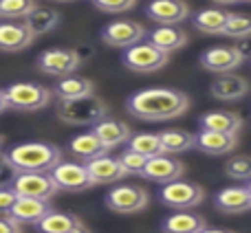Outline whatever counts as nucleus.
<instances>
[{
    "instance_id": "nucleus-27",
    "label": "nucleus",
    "mask_w": 251,
    "mask_h": 233,
    "mask_svg": "<svg viewBox=\"0 0 251 233\" xmlns=\"http://www.w3.org/2000/svg\"><path fill=\"white\" fill-rule=\"evenodd\" d=\"M69 150L73 152V156H77L79 161H93L101 154H108L106 145L95 137L93 132H84V134H77L73 141L69 143Z\"/></svg>"
},
{
    "instance_id": "nucleus-3",
    "label": "nucleus",
    "mask_w": 251,
    "mask_h": 233,
    "mask_svg": "<svg viewBox=\"0 0 251 233\" xmlns=\"http://www.w3.org/2000/svg\"><path fill=\"white\" fill-rule=\"evenodd\" d=\"M55 115L69 125H95L104 116H108V108L95 95L75 97V99H57Z\"/></svg>"
},
{
    "instance_id": "nucleus-22",
    "label": "nucleus",
    "mask_w": 251,
    "mask_h": 233,
    "mask_svg": "<svg viewBox=\"0 0 251 233\" xmlns=\"http://www.w3.org/2000/svg\"><path fill=\"white\" fill-rule=\"evenodd\" d=\"M199 125L201 130H209V132L238 134V130L243 128V119L229 110H212V113H205L201 116Z\"/></svg>"
},
{
    "instance_id": "nucleus-40",
    "label": "nucleus",
    "mask_w": 251,
    "mask_h": 233,
    "mask_svg": "<svg viewBox=\"0 0 251 233\" xmlns=\"http://www.w3.org/2000/svg\"><path fill=\"white\" fill-rule=\"evenodd\" d=\"M199 233H234V231H229V229H214V227H203Z\"/></svg>"
},
{
    "instance_id": "nucleus-20",
    "label": "nucleus",
    "mask_w": 251,
    "mask_h": 233,
    "mask_svg": "<svg viewBox=\"0 0 251 233\" xmlns=\"http://www.w3.org/2000/svg\"><path fill=\"white\" fill-rule=\"evenodd\" d=\"M91 132L104 143L108 152L113 150V147L124 145V143L130 139L128 123H124V121H119V119H110V116H104L101 121H97V123L93 125Z\"/></svg>"
},
{
    "instance_id": "nucleus-35",
    "label": "nucleus",
    "mask_w": 251,
    "mask_h": 233,
    "mask_svg": "<svg viewBox=\"0 0 251 233\" xmlns=\"http://www.w3.org/2000/svg\"><path fill=\"white\" fill-rule=\"evenodd\" d=\"M117 159H119V163H122L126 176H130V174H141L143 165H146V161H148L146 156L137 154V152L128 150V147H126V152H122V154H119Z\"/></svg>"
},
{
    "instance_id": "nucleus-26",
    "label": "nucleus",
    "mask_w": 251,
    "mask_h": 233,
    "mask_svg": "<svg viewBox=\"0 0 251 233\" xmlns=\"http://www.w3.org/2000/svg\"><path fill=\"white\" fill-rule=\"evenodd\" d=\"M95 93V84L88 77L82 75H66L60 77V82L55 84V95L57 99H75V97H88Z\"/></svg>"
},
{
    "instance_id": "nucleus-32",
    "label": "nucleus",
    "mask_w": 251,
    "mask_h": 233,
    "mask_svg": "<svg viewBox=\"0 0 251 233\" xmlns=\"http://www.w3.org/2000/svg\"><path fill=\"white\" fill-rule=\"evenodd\" d=\"M251 33V20L245 13H227V20L223 24L221 35L234 40H247V35Z\"/></svg>"
},
{
    "instance_id": "nucleus-39",
    "label": "nucleus",
    "mask_w": 251,
    "mask_h": 233,
    "mask_svg": "<svg viewBox=\"0 0 251 233\" xmlns=\"http://www.w3.org/2000/svg\"><path fill=\"white\" fill-rule=\"evenodd\" d=\"M0 233H20V225L9 216H0Z\"/></svg>"
},
{
    "instance_id": "nucleus-14",
    "label": "nucleus",
    "mask_w": 251,
    "mask_h": 233,
    "mask_svg": "<svg viewBox=\"0 0 251 233\" xmlns=\"http://www.w3.org/2000/svg\"><path fill=\"white\" fill-rule=\"evenodd\" d=\"M146 16L159 26H176L190 16V7L183 0H150Z\"/></svg>"
},
{
    "instance_id": "nucleus-5",
    "label": "nucleus",
    "mask_w": 251,
    "mask_h": 233,
    "mask_svg": "<svg viewBox=\"0 0 251 233\" xmlns=\"http://www.w3.org/2000/svg\"><path fill=\"white\" fill-rule=\"evenodd\" d=\"M9 187L16 191V196L40 200H51L60 191L49 172H16Z\"/></svg>"
},
{
    "instance_id": "nucleus-8",
    "label": "nucleus",
    "mask_w": 251,
    "mask_h": 233,
    "mask_svg": "<svg viewBox=\"0 0 251 233\" xmlns=\"http://www.w3.org/2000/svg\"><path fill=\"white\" fill-rule=\"evenodd\" d=\"M150 196L139 185H117L106 194V207L115 213H137L148 207Z\"/></svg>"
},
{
    "instance_id": "nucleus-12",
    "label": "nucleus",
    "mask_w": 251,
    "mask_h": 233,
    "mask_svg": "<svg viewBox=\"0 0 251 233\" xmlns=\"http://www.w3.org/2000/svg\"><path fill=\"white\" fill-rule=\"evenodd\" d=\"M183 172H185V165L178 159H174L172 154H156L146 161V165H143L139 176L146 178V181L165 185V183H172V181H176V178H181Z\"/></svg>"
},
{
    "instance_id": "nucleus-23",
    "label": "nucleus",
    "mask_w": 251,
    "mask_h": 233,
    "mask_svg": "<svg viewBox=\"0 0 251 233\" xmlns=\"http://www.w3.org/2000/svg\"><path fill=\"white\" fill-rule=\"evenodd\" d=\"M40 233H71V231H77L82 229V220L73 213H64V211H49L44 218H40L35 222Z\"/></svg>"
},
{
    "instance_id": "nucleus-17",
    "label": "nucleus",
    "mask_w": 251,
    "mask_h": 233,
    "mask_svg": "<svg viewBox=\"0 0 251 233\" xmlns=\"http://www.w3.org/2000/svg\"><path fill=\"white\" fill-rule=\"evenodd\" d=\"M214 205H216L218 211L229 213V216H236V213H245L251 209V189L249 185L243 187H225L216 194L214 198Z\"/></svg>"
},
{
    "instance_id": "nucleus-19",
    "label": "nucleus",
    "mask_w": 251,
    "mask_h": 233,
    "mask_svg": "<svg viewBox=\"0 0 251 233\" xmlns=\"http://www.w3.org/2000/svg\"><path fill=\"white\" fill-rule=\"evenodd\" d=\"M209 93L221 101H238L249 93V84H247V79L240 77V75L223 73L212 82Z\"/></svg>"
},
{
    "instance_id": "nucleus-10",
    "label": "nucleus",
    "mask_w": 251,
    "mask_h": 233,
    "mask_svg": "<svg viewBox=\"0 0 251 233\" xmlns=\"http://www.w3.org/2000/svg\"><path fill=\"white\" fill-rule=\"evenodd\" d=\"M49 174H51L57 189L84 191V189H88V187H93V181H91V176H88L86 167H84L82 163H75V161H60Z\"/></svg>"
},
{
    "instance_id": "nucleus-24",
    "label": "nucleus",
    "mask_w": 251,
    "mask_h": 233,
    "mask_svg": "<svg viewBox=\"0 0 251 233\" xmlns=\"http://www.w3.org/2000/svg\"><path fill=\"white\" fill-rule=\"evenodd\" d=\"M148 42L152 44V47H156L159 51L163 53H172V51H178V48L185 47L187 42V35L183 33L181 29H174V26H159V29L150 31V33H146Z\"/></svg>"
},
{
    "instance_id": "nucleus-25",
    "label": "nucleus",
    "mask_w": 251,
    "mask_h": 233,
    "mask_svg": "<svg viewBox=\"0 0 251 233\" xmlns=\"http://www.w3.org/2000/svg\"><path fill=\"white\" fill-rule=\"evenodd\" d=\"M203 227H207L205 218L185 211V209L172 213V216H168L161 222V231L163 233H199Z\"/></svg>"
},
{
    "instance_id": "nucleus-9",
    "label": "nucleus",
    "mask_w": 251,
    "mask_h": 233,
    "mask_svg": "<svg viewBox=\"0 0 251 233\" xmlns=\"http://www.w3.org/2000/svg\"><path fill=\"white\" fill-rule=\"evenodd\" d=\"M79 66V55L75 53V48H47L44 53L38 55V69L42 73L51 75V77H66L73 75Z\"/></svg>"
},
{
    "instance_id": "nucleus-45",
    "label": "nucleus",
    "mask_w": 251,
    "mask_h": 233,
    "mask_svg": "<svg viewBox=\"0 0 251 233\" xmlns=\"http://www.w3.org/2000/svg\"><path fill=\"white\" fill-rule=\"evenodd\" d=\"M0 145H2V139H0Z\"/></svg>"
},
{
    "instance_id": "nucleus-42",
    "label": "nucleus",
    "mask_w": 251,
    "mask_h": 233,
    "mask_svg": "<svg viewBox=\"0 0 251 233\" xmlns=\"http://www.w3.org/2000/svg\"><path fill=\"white\" fill-rule=\"evenodd\" d=\"M4 110H7V104H4V95L0 91V113H4Z\"/></svg>"
},
{
    "instance_id": "nucleus-16",
    "label": "nucleus",
    "mask_w": 251,
    "mask_h": 233,
    "mask_svg": "<svg viewBox=\"0 0 251 233\" xmlns=\"http://www.w3.org/2000/svg\"><path fill=\"white\" fill-rule=\"evenodd\" d=\"M33 33L29 31V26L25 24V20H4L0 22V51L16 53L25 51L33 44Z\"/></svg>"
},
{
    "instance_id": "nucleus-34",
    "label": "nucleus",
    "mask_w": 251,
    "mask_h": 233,
    "mask_svg": "<svg viewBox=\"0 0 251 233\" xmlns=\"http://www.w3.org/2000/svg\"><path fill=\"white\" fill-rule=\"evenodd\" d=\"M225 174L229 178H234V181L247 183L251 178V161H249V156H245V154L231 156V159L225 163Z\"/></svg>"
},
{
    "instance_id": "nucleus-13",
    "label": "nucleus",
    "mask_w": 251,
    "mask_h": 233,
    "mask_svg": "<svg viewBox=\"0 0 251 233\" xmlns=\"http://www.w3.org/2000/svg\"><path fill=\"white\" fill-rule=\"evenodd\" d=\"M245 62L236 47H209L201 53V66L209 73H231Z\"/></svg>"
},
{
    "instance_id": "nucleus-36",
    "label": "nucleus",
    "mask_w": 251,
    "mask_h": 233,
    "mask_svg": "<svg viewBox=\"0 0 251 233\" xmlns=\"http://www.w3.org/2000/svg\"><path fill=\"white\" fill-rule=\"evenodd\" d=\"M93 4L106 13H124L130 11L137 4V0H93Z\"/></svg>"
},
{
    "instance_id": "nucleus-1",
    "label": "nucleus",
    "mask_w": 251,
    "mask_h": 233,
    "mask_svg": "<svg viewBox=\"0 0 251 233\" xmlns=\"http://www.w3.org/2000/svg\"><path fill=\"white\" fill-rule=\"evenodd\" d=\"M126 108L141 121H168L185 113L190 99L185 93L174 88H143L128 97Z\"/></svg>"
},
{
    "instance_id": "nucleus-18",
    "label": "nucleus",
    "mask_w": 251,
    "mask_h": 233,
    "mask_svg": "<svg viewBox=\"0 0 251 233\" xmlns=\"http://www.w3.org/2000/svg\"><path fill=\"white\" fill-rule=\"evenodd\" d=\"M238 145V137L227 132H209V130H201V134H194V147L201 152L212 156H221L227 152H234Z\"/></svg>"
},
{
    "instance_id": "nucleus-33",
    "label": "nucleus",
    "mask_w": 251,
    "mask_h": 233,
    "mask_svg": "<svg viewBox=\"0 0 251 233\" xmlns=\"http://www.w3.org/2000/svg\"><path fill=\"white\" fill-rule=\"evenodd\" d=\"M38 7L35 0H0V18L4 20H25Z\"/></svg>"
},
{
    "instance_id": "nucleus-28",
    "label": "nucleus",
    "mask_w": 251,
    "mask_h": 233,
    "mask_svg": "<svg viewBox=\"0 0 251 233\" xmlns=\"http://www.w3.org/2000/svg\"><path fill=\"white\" fill-rule=\"evenodd\" d=\"M60 22H62L60 11H55V9H42V7H35L33 11L25 18V24L29 26L33 38L44 35V33H51Z\"/></svg>"
},
{
    "instance_id": "nucleus-38",
    "label": "nucleus",
    "mask_w": 251,
    "mask_h": 233,
    "mask_svg": "<svg viewBox=\"0 0 251 233\" xmlns=\"http://www.w3.org/2000/svg\"><path fill=\"white\" fill-rule=\"evenodd\" d=\"M16 191L11 189V187H0V216H7L9 209H11V205L16 203Z\"/></svg>"
},
{
    "instance_id": "nucleus-41",
    "label": "nucleus",
    "mask_w": 251,
    "mask_h": 233,
    "mask_svg": "<svg viewBox=\"0 0 251 233\" xmlns=\"http://www.w3.org/2000/svg\"><path fill=\"white\" fill-rule=\"evenodd\" d=\"M216 4H236V2H247V0H214Z\"/></svg>"
},
{
    "instance_id": "nucleus-30",
    "label": "nucleus",
    "mask_w": 251,
    "mask_h": 233,
    "mask_svg": "<svg viewBox=\"0 0 251 233\" xmlns=\"http://www.w3.org/2000/svg\"><path fill=\"white\" fill-rule=\"evenodd\" d=\"M128 150L137 152V154L152 159L156 154H163L161 150V141H159V132H141V134H130L128 141Z\"/></svg>"
},
{
    "instance_id": "nucleus-6",
    "label": "nucleus",
    "mask_w": 251,
    "mask_h": 233,
    "mask_svg": "<svg viewBox=\"0 0 251 233\" xmlns=\"http://www.w3.org/2000/svg\"><path fill=\"white\" fill-rule=\"evenodd\" d=\"M168 53L159 51L150 42H137L134 47L124 48V66L134 73H156L168 64Z\"/></svg>"
},
{
    "instance_id": "nucleus-31",
    "label": "nucleus",
    "mask_w": 251,
    "mask_h": 233,
    "mask_svg": "<svg viewBox=\"0 0 251 233\" xmlns=\"http://www.w3.org/2000/svg\"><path fill=\"white\" fill-rule=\"evenodd\" d=\"M227 20V11L223 9H203L194 16V26L201 33L207 35H218L223 31V24Z\"/></svg>"
},
{
    "instance_id": "nucleus-7",
    "label": "nucleus",
    "mask_w": 251,
    "mask_h": 233,
    "mask_svg": "<svg viewBox=\"0 0 251 233\" xmlns=\"http://www.w3.org/2000/svg\"><path fill=\"white\" fill-rule=\"evenodd\" d=\"M159 198H161V203L168 205V207L183 211V209H192L203 203L205 191H203V187L196 185V183L176 178V181L165 183V185L161 187Z\"/></svg>"
},
{
    "instance_id": "nucleus-4",
    "label": "nucleus",
    "mask_w": 251,
    "mask_h": 233,
    "mask_svg": "<svg viewBox=\"0 0 251 233\" xmlns=\"http://www.w3.org/2000/svg\"><path fill=\"white\" fill-rule=\"evenodd\" d=\"M7 108L18 110V113H35V110L49 106L51 101V91L42 84L33 82H16L9 84L2 91Z\"/></svg>"
},
{
    "instance_id": "nucleus-43",
    "label": "nucleus",
    "mask_w": 251,
    "mask_h": 233,
    "mask_svg": "<svg viewBox=\"0 0 251 233\" xmlns=\"http://www.w3.org/2000/svg\"><path fill=\"white\" fill-rule=\"evenodd\" d=\"M71 233H88L86 227H82V229H77V231H71Z\"/></svg>"
},
{
    "instance_id": "nucleus-37",
    "label": "nucleus",
    "mask_w": 251,
    "mask_h": 233,
    "mask_svg": "<svg viewBox=\"0 0 251 233\" xmlns=\"http://www.w3.org/2000/svg\"><path fill=\"white\" fill-rule=\"evenodd\" d=\"M13 176H16V169H13V165L9 163L7 154L0 152V187H7L9 183L13 181Z\"/></svg>"
},
{
    "instance_id": "nucleus-44",
    "label": "nucleus",
    "mask_w": 251,
    "mask_h": 233,
    "mask_svg": "<svg viewBox=\"0 0 251 233\" xmlns=\"http://www.w3.org/2000/svg\"><path fill=\"white\" fill-rule=\"evenodd\" d=\"M55 2H73V0H55Z\"/></svg>"
},
{
    "instance_id": "nucleus-15",
    "label": "nucleus",
    "mask_w": 251,
    "mask_h": 233,
    "mask_svg": "<svg viewBox=\"0 0 251 233\" xmlns=\"http://www.w3.org/2000/svg\"><path fill=\"white\" fill-rule=\"evenodd\" d=\"M84 167H86L93 185H110V183H119L122 178H126V172L119 159L110 154H101L93 161H86Z\"/></svg>"
},
{
    "instance_id": "nucleus-21",
    "label": "nucleus",
    "mask_w": 251,
    "mask_h": 233,
    "mask_svg": "<svg viewBox=\"0 0 251 233\" xmlns=\"http://www.w3.org/2000/svg\"><path fill=\"white\" fill-rule=\"evenodd\" d=\"M51 211V203L49 200H40V198H22V196H18L16 203L11 205V209H9L7 216L13 218V220L18 222V225H22V222H38L40 218H44L47 213Z\"/></svg>"
},
{
    "instance_id": "nucleus-29",
    "label": "nucleus",
    "mask_w": 251,
    "mask_h": 233,
    "mask_svg": "<svg viewBox=\"0 0 251 233\" xmlns=\"http://www.w3.org/2000/svg\"><path fill=\"white\" fill-rule=\"evenodd\" d=\"M159 141L163 154L174 156L194 147V134L187 130H165V132H159Z\"/></svg>"
},
{
    "instance_id": "nucleus-2",
    "label": "nucleus",
    "mask_w": 251,
    "mask_h": 233,
    "mask_svg": "<svg viewBox=\"0 0 251 233\" xmlns=\"http://www.w3.org/2000/svg\"><path fill=\"white\" fill-rule=\"evenodd\" d=\"M4 154L16 172H51L62 161V150L47 141L18 143Z\"/></svg>"
},
{
    "instance_id": "nucleus-11",
    "label": "nucleus",
    "mask_w": 251,
    "mask_h": 233,
    "mask_svg": "<svg viewBox=\"0 0 251 233\" xmlns=\"http://www.w3.org/2000/svg\"><path fill=\"white\" fill-rule=\"evenodd\" d=\"M101 40L108 47L115 48H128L137 42L146 40V29L134 20H115L101 29Z\"/></svg>"
}]
</instances>
